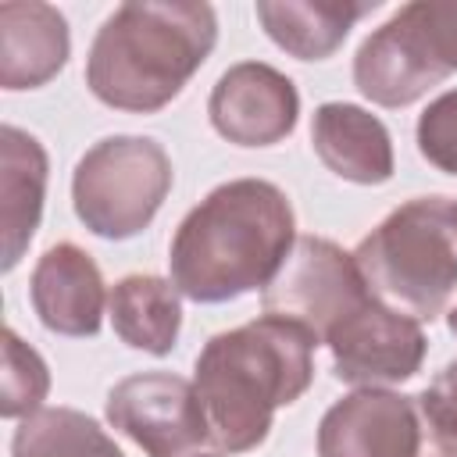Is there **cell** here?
<instances>
[{"label": "cell", "mask_w": 457, "mask_h": 457, "mask_svg": "<svg viewBox=\"0 0 457 457\" xmlns=\"http://www.w3.org/2000/svg\"><path fill=\"white\" fill-rule=\"evenodd\" d=\"M196 457H218V453H196Z\"/></svg>", "instance_id": "23"}, {"label": "cell", "mask_w": 457, "mask_h": 457, "mask_svg": "<svg viewBox=\"0 0 457 457\" xmlns=\"http://www.w3.org/2000/svg\"><path fill=\"white\" fill-rule=\"evenodd\" d=\"M311 146L318 161L357 186H382L393 179V139L382 118L357 104H321L311 121Z\"/></svg>", "instance_id": "14"}, {"label": "cell", "mask_w": 457, "mask_h": 457, "mask_svg": "<svg viewBox=\"0 0 457 457\" xmlns=\"http://www.w3.org/2000/svg\"><path fill=\"white\" fill-rule=\"evenodd\" d=\"M418 154L443 175H457V89L436 96L418 118Z\"/></svg>", "instance_id": "20"}, {"label": "cell", "mask_w": 457, "mask_h": 457, "mask_svg": "<svg viewBox=\"0 0 457 457\" xmlns=\"http://www.w3.org/2000/svg\"><path fill=\"white\" fill-rule=\"evenodd\" d=\"M11 457H125L96 418L75 407H43L18 421Z\"/></svg>", "instance_id": "18"}, {"label": "cell", "mask_w": 457, "mask_h": 457, "mask_svg": "<svg viewBox=\"0 0 457 457\" xmlns=\"http://www.w3.org/2000/svg\"><path fill=\"white\" fill-rule=\"evenodd\" d=\"M457 71V0H411L353 57V86L378 107H411Z\"/></svg>", "instance_id": "5"}, {"label": "cell", "mask_w": 457, "mask_h": 457, "mask_svg": "<svg viewBox=\"0 0 457 457\" xmlns=\"http://www.w3.org/2000/svg\"><path fill=\"white\" fill-rule=\"evenodd\" d=\"M182 293L171 278L161 275H125L114 282L107 296V314L114 336L143 353L164 357L171 353L179 328H182Z\"/></svg>", "instance_id": "17"}, {"label": "cell", "mask_w": 457, "mask_h": 457, "mask_svg": "<svg viewBox=\"0 0 457 457\" xmlns=\"http://www.w3.org/2000/svg\"><path fill=\"white\" fill-rule=\"evenodd\" d=\"M446 325H450V332H453V336H457V303H453V307H450V314H446Z\"/></svg>", "instance_id": "22"}, {"label": "cell", "mask_w": 457, "mask_h": 457, "mask_svg": "<svg viewBox=\"0 0 457 457\" xmlns=\"http://www.w3.org/2000/svg\"><path fill=\"white\" fill-rule=\"evenodd\" d=\"M218 43V14L200 0H129L93 36L89 93L129 114L168 107Z\"/></svg>", "instance_id": "3"}, {"label": "cell", "mask_w": 457, "mask_h": 457, "mask_svg": "<svg viewBox=\"0 0 457 457\" xmlns=\"http://www.w3.org/2000/svg\"><path fill=\"white\" fill-rule=\"evenodd\" d=\"M104 414L146 457H189L211 443L196 386L175 371H136L114 382Z\"/></svg>", "instance_id": "9"}, {"label": "cell", "mask_w": 457, "mask_h": 457, "mask_svg": "<svg viewBox=\"0 0 457 457\" xmlns=\"http://www.w3.org/2000/svg\"><path fill=\"white\" fill-rule=\"evenodd\" d=\"M375 0H257V21L268 39L293 54L296 61H325L332 57L350 29L375 11Z\"/></svg>", "instance_id": "16"}, {"label": "cell", "mask_w": 457, "mask_h": 457, "mask_svg": "<svg viewBox=\"0 0 457 457\" xmlns=\"http://www.w3.org/2000/svg\"><path fill=\"white\" fill-rule=\"evenodd\" d=\"M107 296L96 261L75 243H54L29 278V300L43 328L71 339L100 332Z\"/></svg>", "instance_id": "12"}, {"label": "cell", "mask_w": 457, "mask_h": 457, "mask_svg": "<svg viewBox=\"0 0 457 457\" xmlns=\"http://www.w3.org/2000/svg\"><path fill=\"white\" fill-rule=\"evenodd\" d=\"M314 346L318 339L307 328L271 314L204 343L193 364V386L211 443L221 453H246L268 439L275 411L311 389Z\"/></svg>", "instance_id": "2"}, {"label": "cell", "mask_w": 457, "mask_h": 457, "mask_svg": "<svg viewBox=\"0 0 457 457\" xmlns=\"http://www.w3.org/2000/svg\"><path fill=\"white\" fill-rule=\"evenodd\" d=\"M50 161L36 136L18 125L0 129V228H4V271H11L32 243L43 200H46Z\"/></svg>", "instance_id": "15"}, {"label": "cell", "mask_w": 457, "mask_h": 457, "mask_svg": "<svg viewBox=\"0 0 457 457\" xmlns=\"http://www.w3.org/2000/svg\"><path fill=\"white\" fill-rule=\"evenodd\" d=\"M368 293L396 314L432 321L457 289V200L414 196L353 250Z\"/></svg>", "instance_id": "4"}, {"label": "cell", "mask_w": 457, "mask_h": 457, "mask_svg": "<svg viewBox=\"0 0 457 457\" xmlns=\"http://www.w3.org/2000/svg\"><path fill=\"white\" fill-rule=\"evenodd\" d=\"M318 457H457L418 396L353 389L318 421Z\"/></svg>", "instance_id": "8"}, {"label": "cell", "mask_w": 457, "mask_h": 457, "mask_svg": "<svg viewBox=\"0 0 457 457\" xmlns=\"http://www.w3.org/2000/svg\"><path fill=\"white\" fill-rule=\"evenodd\" d=\"M71 54V32L57 7L43 0L0 4V86L39 89L46 86Z\"/></svg>", "instance_id": "13"}, {"label": "cell", "mask_w": 457, "mask_h": 457, "mask_svg": "<svg viewBox=\"0 0 457 457\" xmlns=\"http://www.w3.org/2000/svg\"><path fill=\"white\" fill-rule=\"evenodd\" d=\"M368 300L375 296L368 293L353 253L321 236H296L289 257L261 289L264 314L307 328L318 343Z\"/></svg>", "instance_id": "7"}, {"label": "cell", "mask_w": 457, "mask_h": 457, "mask_svg": "<svg viewBox=\"0 0 457 457\" xmlns=\"http://www.w3.org/2000/svg\"><path fill=\"white\" fill-rule=\"evenodd\" d=\"M211 125L236 146H275L300 118V93L289 75L264 61H239L211 89Z\"/></svg>", "instance_id": "11"}, {"label": "cell", "mask_w": 457, "mask_h": 457, "mask_svg": "<svg viewBox=\"0 0 457 457\" xmlns=\"http://www.w3.org/2000/svg\"><path fill=\"white\" fill-rule=\"evenodd\" d=\"M432 428L457 450V361H450L421 393H418Z\"/></svg>", "instance_id": "21"}, {"label": "cell", "mask_w": 457, "mask_h": 457, "mask_svg": "<svg viewBox=\"0 0 457 457\" xmlns=\"http://www.w3.org/2000/svg\"><path fill=\"white\" fill-rule=\"evenodd\" d=\"M50 393L46 361L21 343L14 328H4V378H0V414L4 418H29L43 411Z\"/></svg>", "instance_id": "19"}, {"label": "cell", "mask_w": 457, "mask_h": 457, "mask_svg": "<svg viewBox=\"0 0 457 457\" xmlns=\"http://www.w3.org/2000/svg\"><path fill=\"white\" fill-rule=\"evenodd\" d=\"M293 243L296 214L275 182H221L179 221L171 236V286L193 303H228L264 289Z\"/></svg>", "instance_id": "1"}, {"label": "cell", "mask_w": 457, "mask_h": 457, "mask_svg": "<svg viewBox=\"0 0 457 457\" xmlns=\"http://www.w3.org/2000/svg\"><path fill=\"white\" fill-rule=\"evenodd\" d=\"M171 189V157L150 136H107L93 143L71 175V207L100 239H132L161 211Z\"/></svg>", "instance_id": "6"}, {"label": "cell", "mask_w": 457, "mask_h": 457, "mask_svg": "<svg viewBox=\"0 0 457 457\" xmlns=\"http://www.w3.org/2000/svg\"><path fill=\"white\" fill-rule=\"evenodd\" d=\"M325 346L332 353V371L339 382L357 389H382L421 371L428 339L421 332V321L396 314L378 300H368L328 332Z\"/></svg>", "instance_id": "10"}]
</instances>
